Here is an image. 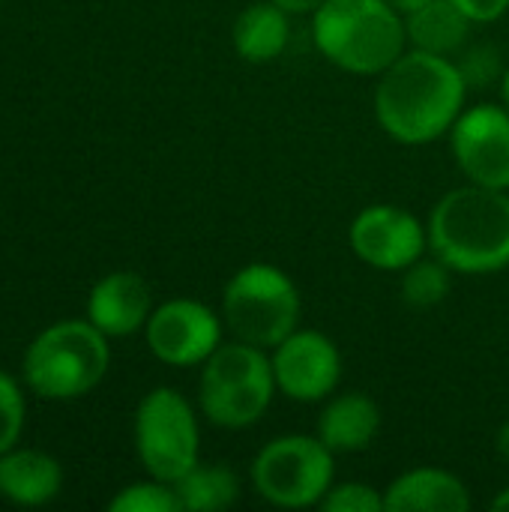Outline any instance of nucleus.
Instances as JSON below:
<instances>
[{"label": "nucleus", "mask_w": 509, "mask_h": 512, "mask_svg": "<svg viewBox=\"0 0 509 512\" xmlns=\"http://www.w3.org/2000/svg\"><path fill=\"white\" fill-rule=\"evenodd\" d=\"M471 30L474 21L453 0H429L405 15L408 48L453 57V60L468 45Z\"/></svg>", "instance_id": "obj_18"}, {"label": "nucleus", "mask_w": 509, "mask_h": 512, "mask_svg": "<svg viewBox=\"0 0 509 512\" xmlns=\"http://www.w3.org/2000/svg\"><path fill=\"white\" fill-rule=\"evenodd\" d=\"M489 507H492V512H509V486L507 489H501V492L492 498V504H489Z\"/></svg>", "instance_id": "obj_29"}, {"label": "nucleus", "mask_w": 509, "mask_h": 512, "mask_svg": "<svg viewBox=\"0 0 509 512\" xmlns=\"http://www.w3.org/2000/svg\"><path fill=\"white\" fill-rule=\"evenodd\" d=\"M63 471L39 450H9L0 456V495L18 507H42L60 495Z\"/></svg>", "instance_id": "obj_17"}, {"label": "nucleus", "mask_w": 509, "mask_h": 512, "mask_svg": "<svg viewBox=\"0 0 509 512\" xmlns=\"http://www.w3.org/2000/svg\"><path fill=\"white\" fill-rule=\"evenodd\" d=\"M318 54L360 78H378L408 51L405 15L387 0H324L312 15Z\"/></svg>", "instance_id": "obj_3"}, {"label": "nucleus", "mask_w": 509, "mask_h": 512, "mask_svg": "<svg viewBox=\"0 0 509 512\" xmlns=\"http://www.w3.org/2000/svg\"><path fill=\"white\" fill-rule=\"evenodd\" d=\"M135 450L147 477L174 486L201 462V423L195 405L174 387L150 390L135 411Z\"/></svg>", "instance_id": "obj_8"}, {"label": "nucleus", "mask_w": 509, "mask_h": 512, "mask_svg": "<svg viewBox=\"0 0 509 512\" xmlns=\"http://www.w3.org/2000/svg\"><path fill=\"white\" fill-rule=\"evenodd\" d=\"M111 512H183L180 498L171 483H162L156 477H147L141 483H132L120 489L111 501Z\"/></svg>", "instance_id": "obj_21"}, {"label": "nucleus", "mask_w": 509, "mask_h": 512, "mask_svg": "<svg viewBox=\"0 0 509 512\" xmlns=\"http://www.w3.org/2000/svg\"><path fill=\"white\" fill-rule=\"evenodd\" d=\"M381 408L378 402L363 390H345L333 393L321 402V414L315 420V435L324 441L327 450L336 456H354L375 444L381 435Z\"/></svg>", "instance_id": "obj_14"}, {"label": "nucleus", "mask_w": 509, "mask_h": 512, "mask_svg": "<svg viewBox=\"0 0 509 512\" xmlns=\"http://www.w3.org/2000/svg\"><path fill=\"white\" fill-rule=\"evenodd\" d=\"M468 87H489L495 81H501L504 75V63H501V51L495 45H465L456 57Z\"/></svg>", "instance_id": "obj_23"}, {"label": "nucleus", "mask_w": 509, "mask_h": 512, "mask_svg": "<svg viewBox=\"0 0 509 512\" xmlns=\"http://www.w3.org/2000/svg\"><path fill=\"white\" fill-rule=\"evenodd\" d=\"M393 9H399L402 15H408V12H414L417 6H423V3H429V0H387Z\"/></svg>", "instance_id": "obj_28"}, {"label": "nucleus", "mask_w": 509, "mask_h": 512, "mask_svg": "<svg viewBox=\"0 0 509 512\" xmlns=\"http://www.w3.org/2000/svg\"><path fill=\"white\" fill-rule=\"evenodd\" d=\"M111 366L108 336L90 321H60L39 333L24 354V378L42 399H78Z\"/></svg>", "instance_id": "obj_6"}, {"label": "nucleus", "mask_w": 509, "mask_h": 512, "mask_svg": "<svg viewBox=\"0 0 509 512\" xmlns=\"http://www.w3.org/2000/svg\"><path fill=\"white\" fill-rule=\"evenodd\" d=\"M276 396L270 351L258 345L231 339L201 363L198 411L216 429L243 432L258 426Z\"/></svg>", "instance_id": "obj_4"}, {"label": "nucleus", "mask_w": 509, "mask_h": 512, "mask_svg": "<svg viewBox=\"0 0 509 512\" xmlns=\"http://www.w3.org/2000/svg\"><path fill=\"white\" fill-rule=\"evenodd\" d=\"M453 276L456 273L441 258L426 252L420 261H414L399 273V297L408 309H420V312L435 309L450 297Z\"/></svg>", "instance_id": "obj_20"}, {"label": "nucleus", "mask_w": 509, "mask_h": 512, "mask_svg": "<svg viewBox=\"0 0 509 512\" xmlns=\"http://www.w3.org/2000/svg\"><path fill=\"white\" fill-rule=\"evenodd\" d=\"M474 24H495L509 12V0H453Z\"/></svg>", "instance_id": "obj_25"}, {"label": "nucleus", "mask_w": 509, "mask_h": 512, "mask_svg": "<svg viewBox=\"0 0 509 512\" xmlns=\"http://www.w3.org/2000/svg\"><path fill=\"white\" fill-rule=\"evenodd\" d=\"M468 93L471 87L453 57L408 48L375 78V123L396 144L426 147L450 135L468 108Z\"/></svg>", "instance_id": "obj_1"}, {"label": "nucleus", "mask_w": 509, "mask_h": 512, "mask_svg": "<svg viewBox=\"0 0 509 512\" xmlns=\"http://www.w3.org/2000/svg\"><path fill=\"white\" fill-rule=\"evenodd\" d=\"M303 297L297 282L276 264L252 261L231 273L222 288V321L231 339L273 351L300 327Z\"/></svg>", "instance_id": "obj_5"}, {"label": "nucleus", "mask_w": 509, "mask_h": 512, "mask_svg": "<svg viewBox=\"0 0 509 512\" xmlns=\"http://www.w3.org/2000/svg\"><path fill=\"white\" fill-rule=\"evenodd\" d=\"M291 18L273 0H255L237 12L231 24V45L243 63L264 66L285 54L291 42Z\"/></svg>", "instance_id": "obj_16"}, {"label": "nucleus", "mask_w": 509, "mask_h": 512, "mask_svg": "<svg viewBox=\"0 0 509 512\" xmlns=\"http://www.w3.org/2000/svg\"><path fill=\"white\" fill-rule=\"evenodd\" d=\"M336 483V453L318 435L270 438L249 465L252 492L276 510H312Z\"/></svg>", "instance_id": "obj_7"}, {"label": "nucleus", "mask_w": 509, "mask_h": 512, "mask_svg": "<svg viewBox=\"0 0 509 512\" xmlns=\"http://www.w3.org/2000/svg\"><path fill=\"white\" fill-rule=\"evenodd\" d=\"M273 3H279L288 15L297 18V15H312L324 0H273Z\"/></svg>", "instance_id": "obj_26"}, {"label": "nucleus", "mask_w": 509, "mask_h": 512, "mask_svg": "<svg viewBox=\"0 0 509 512\" xmlns=\"http://www.w3.org/2000/svg\"><path fill=\"white\" fill-rule=\"evenodd\" d=\"M447 141L465 183L509 189V111L501 102L468 105Z\"/></svg>", "instance_id": "obj_12"}, {"label": "nucleus", "mask_w": 509, "mask_h": 512, "mask_svg": "<svg viewBox=\"0 0 509 512\" xmlns=\"http://www.w3.org/2000/svg\"><path fill=\"white\" fill-rule=\"evenodd\" d=\"M324 512H384V489H375L363 480H336L321 498Z\"/></svg>", "instance_id": "obj_22"}, {"label": "nucleus", "mask_w": 509, "mask_h": 512, "mask_svg": "<svg viewBox=\"0 0 509 512\" xmlns=\"http://www.w3.org/2000/svg\"><path fill=\"white\" fill-rule=\"evenodd\" d=\"M150 354L174 369H201V363L225 342L222 312L195 297H171L153 306L144 324Z\"/></svg>", "instance_id": "obj_9"}, {"label": "nucleus", "mask_w": 509, "mask_h": 512, "mask_svg": "<svg viewBox=\"0 0 509 512\" xmlns=\"http://www.w3.org/2000/svg\"><path fill=\"white\" fill-rule=\"evenodd\" d=\"M24 429V396L18 384L0 372V456L15 447Z\"/></svg>", "instance_id": "obj_24"}, {"label": "nucleus", "mask_w": 509, "mask_h": 512, "mask_svg": "<svg viewBox=\"0 0 509 512\" xmlns=\"http://www.w3.org/2000/svg\"><path fill=\"white\" fill-rule=\"evenodd\" d=\"M498 93H501V105L509 111V66H504V75L498 81Z\"/></svg>", "instance_id": "obj_30"}, {"label": "nucleus", "mask_w": 509, "mask_h": 512, "mask_svg": "<svg viewBox=\"0 0 509 512\" xmlns=\"http://www.w3.org/2000/svg\"><path fill=\"white\" fill-rule=\"evenodd\" d=\"M240 474L225 462H198L192 471H186L174 492L180 498L183 512H219L237 504L240 498Z\"/></svg>", "instance_id": "obj_19"}, {"label": "nucleus", "mask_w": 509, "mask_h": 512, "mask_svg": "<svg viewBox=\"0 0 509 512\" xmlns=\"http://www.w3.org/2000/svg\"><path fill=\"white\" fill-rule=\"evenodd\" d=\"M354 258L378 273H402L429 252L426 219L399 204H369L348 225Z\"/></svg>", "instance_id": "obj_10"}, {"label": "nucleus", "mask_w": 509, "mask_h": 512, "mask_svg": "<svg viewBox=\"0 0 509 512\" xmlns=\"http://www.w3.org/2000/svg\"><path fill=\"white\" fill-rule=\"evenodd\" d=\"M387 512H471L468 483L438 465H417L393 477L384 489Z\"/></svg>", "instance_id": "obj_15"}, {"label": "nucleus", "mask_w": 509, "mask_h": 512, "mask_svg": "<svg viewBox=\"0 0 509 512\" xmlns=\"http://www.w3.org/2000/svg\"><path fill=\"white\" fill-rule=\"evenodd\" d=\"M273 378L279 396L297 405H318L330 399L342 384V351L339 345L309 327H297L291 336H285L273 351Z\"/></svg>", "instance_id": "obj_11"}, {"label": "nucleus", "mask_w": 509, "mask_h": 512, "mask_svg": "<svg viewBox=\"0 0 509 512\" xmlns=\"http://www.w3.org/2000/svg\"><path fill=\"white\" fill-rule=\"evenodd\" d=\"M495 453H498L504 462H509V417L498 426V432H495Z\"/></svg>", "instance_id": "obj_27"}, {"label": "nucleus", "mask_w": 509, "mask_h": 512, "mask_svg": "<svg viewBox=\"0 0 509 512\" xmlns=\"http://www.w3.org/2000/svg\"><path fill=\"white\" fill-rule=\"evenodd\" d=\"M150 312H153L150 285L129 270L108 273L93 285L87 297V321L111 339L144 330Z\"/></svg>", "instance_id": "obj_13"}, {"label": "nucleus", "mask_w": 509, "mask_h": 512, "mask_svg": "<svg viewBox=\"0 0 509 512\" xmlns=\"http://www.w3.org/2000/svg\"><path fill=\"white\" fill-rule=\"evenodd\" d=\"M429 252L456 276H495L509 267V189L462 183L426 216Z\"/></svg>", "instance_id": "obj_2"}]
</instances>
